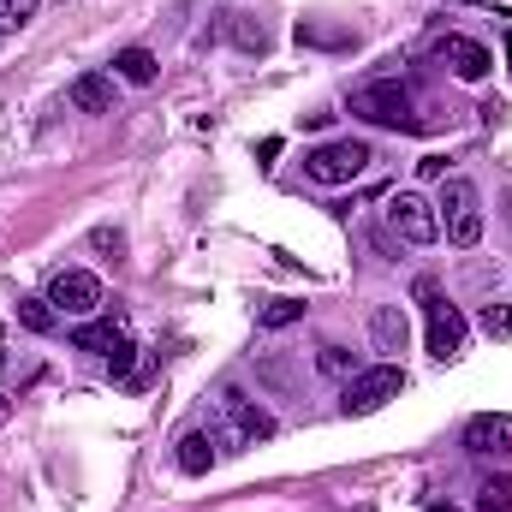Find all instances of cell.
<instances>
[{
  "mask_svg": "<svg viewBox=\"0 0 512 512\" xmlns=\"http://www.w3.org/2000/svg\"><path fill=\"white\" fill-rule=\"evenodd\" d=\"M54 316H60V310H54L48 298H18V322H24L30 334H48V328H54Z\"/></svg>",
  "mask_w": 512,
  "mask_h": 512,
  "instance_id": "2e32d148",
  "label": "cell"
},
{
  "mask_svg": "<svg viewBox=\"0 0 512 512\" xmlns=\"http://www.w3.org/2000/svg\"><path fill=\"white\" fill-rule=\"evenodd\" d=\"M36 12H42V0H0V36L6 30H24Z\"/></svg>",
  "mask_w": 512,
  "mask_h": 512,
  "instance_id": "44dd1931",
  "label": "cell"
},
{
  "mask_svg": "<svg viewBox=\"0 0 512 512\" xmlns=\"http://www.w3.org/2000/svg\"><path fill=\"white\" fill-rule=\"evenodd\" d=\"M209 435H215V447H221V453H245V447H256V441H268V435H274V417L256 405L251 393L227 387V393H221V423H215Z\"/></svg>",
  "mask_w": 512,
  "mask_h": 512,
  "instance_id": "6da1fadb",
  "label": "cell"
},
{
  "mask_svg": "<svg viewBox=\"0 0 512 512\" xmlns=\"http://www.w3.org/2000/svg\"><path fill=\"white\" fill-rule=\"evenodd\" d=\"M387 221L405 245H435L441 239V221H435V203H423L417 191H393L387 197Z\"/></svg>",
  "mask_w": 512,
  "mask_h": 512,
  "instance_id": "52a82bcc",
  "label": "cell"
},
{
  "mask_svg": "<svg viewBox=\"0 0 512 512\" xmlns=\"http://www.w3.org/2000/svg\"><path fill=\"white\" fill-rule=\"evenodd\" d=\"M48 304H54L60 316H90V310L102 304V280H96L90 268H60L54 286H48Z\"/></svg>",
  "mask_w": 512,
  "mask_h": 512,
  "instance_id": "ba28073f",
  "label": "cell"
},
{
  "mask_svg": "<svg viewBox=\"0 0 512 512\" xmlns=\"http://www.w3.org/2000/svg\"><path fill=\"white\" fill-rule=\"evenodd\" d=\"M417 173H423V179H447V161H441V155H423Z\"/></svg>",
  "mask_w": 512,
  "mask_h": 512,
  "instance_id": "cb8c5ba5",
  "label": "cell"
},
{
  "mask_svg": "<svg viewBox=\"0 0 512 512\" xmlns=\"http://www.w3.org/2000/svg\"><path fill=\"white\" fill-rule=\"evenodd\" d=\"M108 376H114V382H131V376H137V346H131L126 334H120L114 352H108Z\"/></svg>",
  "mask_w": 512,
  "mask_h": 512,
  "instance_id": "7402d4cb",
  "label": "cell"
},
{
  "mask_svg": "<svg viewBox=\"0 0 512 512\" xmlns=\"http://www.w3.org/2000/svg\"><path fill=\"white\" fill-rule=\"evenodd\" d=\"M120 334H126L120 322H78V328H72V346H78V352H114Z\"/></svg>",
  "mask_w": 512,
  "mask_h": 512,
  "instance_id": "5bb4252c",
  "label": "cell"
},
{
  "mask_svg": "<svg viewBox=\"0 0 512 512\" xmlns=\"http://www.w3.org/2000/svg\"><path fill=\"white\" fill-rule=\"evenodd\" d=\"M209 465H215V435L209 429H185L179 435V471L185 477H203Z\"/></svg>",
  "mask_w": 512,
  "mask_h": 512,
  "instance_id": "4fadbf2b",
  "label": "cell"
},
{
  "mask_svg": "<svg viewBox=\"0 0 512 512\" xmlns=\"http://www.w3.org/2000/svg\"><path fill=\"white\" fill-rule=\"evenodd\" d=\"M370 161H376V155H370L364 137H334V143H316V149L304 155V173H310L316 185H352V179H364Z\"/></svg>",
  "mask_w": 512,
  "mask_h": 512,
  "instance_id": "277c9868",
  "label": "cell"
},
{
  "mask_svg": "<svg viewBox=\"0 0 512 512\" xmlns=\"http://www.w3.org/2000/svg\"><path fill=\"white\" fill-rule=\"evenodd\" d=\"M114 72H120L126 84H155V72H161V66H155V54H149V48H120V54H114Z\"/></svg>",
  "mask_w": 512,
  "mask_h": 512,
  "instance_id": "9a60e30c",
  "label": "cell"
},
{
  "mask_svg": "<svg viewBox=\"0 0 512 512\" xmlns=\"http://www.w3.org/2000/svg\"><path fill=\"white\" fill-rule=\"evenodd\" d=\"M477 328H483L489 340H512V310L507 304H483V310H477Z\"/></svg>",
  "mask_w": 512,
  "mask_h": 512,
  "instance_id": "d6986e66",
  "label": "cell"
},
{
  "mask_svg": "<svg viewBox=\"0 0 512 512\" xmlns=\"http://www.w3.org/2000/svg\"><path fill=\"white\" fill-rule=\"evenodd\" d=\"M274 155H280V137H262V143H256V161H262V167H268V161H274Z\"/></svg>",
  "mask_w": 512,
  "mask_h": 512,
  "instance_id": "d4e9b609",
  "label": "cell"
},
{
  "mask_svg": "<svg viewBox=\"0 0 512 512\" xmlns=\"http://www.w3.org/2000/svg\"><path fill=\"white\" fill-rule=\"evenodd\" d=\"M66 102H72L78 114H114V78H108V72H84V78H72Z\"/></svg>",
  "mask_w": 512,
  "mask_h": 512,
  "instance_id": "8fae6325",
  "label": "cell"
},
{
  "mask_svg": "<svg viewBox=\"0 0 512 512\" xmlns=\"http://www.w3.org/2000/svg\"><path fill=\"white\" fill-rule=\"evenodd\" d=\"M298 316H304V304H298V298H274V304H262V310H256V322H262V328H292Z\"/></svg>",
  "mask_w": 512,
  "mask_h": 512,
  "instance_id": "e0dca14e",
  "label": "cell"
},
{
  "mask_svg": "<svg viewBox=\"0 0 512 512\" xmlns=\"http://www.w3.org/2000/svg\"><path fill=\"white\" fill-rule=\"evenodd\" d=\"M6 417H12V399H6V393H0V429H6Z\"/></svg>",
  "mask_w": 512,
  "mask_h": 512,
  "instance_id": "484cf974",
  "label": "cell"
},
{
  "mask_svg": "<svg viewBox=\"0 0 512 512\" xmlns=\"http://www.w3.org/2000/svg\"><path fill=\"white\" fill-rule=\"evenodd\" d=\"M477 512H512V477H495V483H483V495H477Z\"/></svg>",
  "mask_w": 512,
  "mask_h": 512,
  "instance_id": "603a6c76",
  "label": "cell"
},
{
  "mask_svg": "<svg viewBox=\"0 0 512 512\" xmlns=\"http://www.w3.org/2000/svg\"><path fill=\"white\" fill-rule=\"evenodd\" d=\"M227 30H233V42H239L245 54H262V48H268V36H262V24H251L245 12H233V18H227Z\"/></svg>",
  "mask_w": 512,
  "mask_h": 512,
  "instance_id": "ac0fdd59",
  "label": "cell"
},
{
  "mask_svg": "<svg viewBox=\"0 0 512 512\" xmlns=\"http://www.w3.org/2000/svg\"><path fill=\"white\" fill-rule=\"evenodd\" d=\"M423 512H459V507L453 501H435V507H423Z\"/></svg>",
  "mask_w": 512,
  "mask_h": 512,
  "instance_id": "4316f807",
  "label": "cell"
},
{
  "mask_svg": "<svg viewBox=\"0 0 512 512\" xmlns=\"http://www.w3.org/2000/svg\"><path fill=\"white\" fill-rule=\"evenodd\" d=\"M316 370H322V376H358V358H352L346 346H322V352H316Z\"/></svg>",
  "mask_w": 512,
  "mask_h": 512,
  "instance_id": "ffe728a7",
  "label": "cell"
},
{
  "mask_svg": "<svg viewBox=\"0 0 512 512\" xmlns=\"http://www.w3.org/2000/svg\"><path fill=\"white\" fill-rule=\"evenodd\" d=\"M399 387H405V376H399L393 364L358 370V376L346 382V393H340V411H346V417H370V411H382L387 399H399Z\"/></svg>",
  "mask_w": 512,
  "mask_h": 512,
  "instance_id": "8992f818",
  "label": "cell"
},
{
  "mask_svg": "<svg viewBox=\"0 0 512 512\" xmlns=\"http://www.w3.org/2000/svg\"><path fill=\"white\" fill-rule=\"evenodd\" d=\"M465 447H471L477 459L512 453V411H483V417H471V423H465Z\"/></svg>",
  "mask_w": 512,
  "mask_h": 512,
  "instance_id": "30bf717a",
  "label": "cell"
},
{
  "mask_svg": "<svg viewBox=\"0 0 512 512\" xmlns=\"http://www.w3.org/2000/svg\"><path fill=\"white\" fill-rule=\"evenodd\" d=\"M0 370H6V358H0Z\"/></svg>",
  "mask_w": 512,
  "mask_h": 512,
  "instance_id": "f1b7e54d",
  "label": "cell"
},
{
  "mask_svg": "<svg viewBox=\"0 0 512 512\" xmlns=\"http://www.w3.org/2000/svg\"><path fill=\"white\" fill-rule=\"evenodd\" d=\"M370 340H376V352H405L411 328H405V310H399V304H382V310L370 316Z\"/></svg>",
  "mask_w": 512,
  "mask_h": 512,
  "instance_id": "7c38bea8",
  "label": "cell"
},
{
  "mask_svg": "<svg viewBox=\"0 0 512 512\" xmlns=\"http://www.w3.org/2000/svg\"><path fill=\"white\" fill-rule=\"evenodd\" d=\"M417 298H423V310H429V352H435L441 364H453V358L465 352V316L435 292V280H417Z\"/></svg>",
  "mask_w": 512,
  "mask_h": 512,
  "instance_id": "5b68a950",
  "label": "cell"
},
{
  "mask_svg": "<svg viewBox=\"0 0 512 512\" xmlns=\"http://www.w3.org/2000/svg\"><path fill=\"white\" fill-rule=\"evenodd\" d=\"M507 60H512V30H507Z\"/></svg>",
  "mask_w": 512,
  "mask_h": 512,
  "instance_id": "83f0119b",
  "label": "cell"
},
{
  "mask_svg": "<svg viewBox=\"0 0 512 512\" xmlns=\"http://www.w3.org/2000/svg\"><path fill=\"white\" fill-rule=\"evenodd\" d=\"M435 221L447 227V239L459 251L483 245V197L471 179H441V197H435Z\"/></svg>",
  "mask_w": 512,
  "mask_h": 512,
  "instance_id": "7a4b0ae2",
  "label": "cell"
},
{
  "mask_svg": "<svg viewBox=\"0 0 512 512\" xmlns=\"http://www.w3.org/2000/svg\"><path fill=\"white\" fill-rule=\"evenodd\" d=\"M435 60H441L453 78H465V84H483V78L495 72V54H489L483 42H471V36H441V42H435Z\"/></svg>",
  "mask_w": 512,
  "mask_h": 512,
  "instance_id": "9c48e42d",
  "label": "cell"
},
{
  "mask_svg": "<svg viewBox=\"0 0 512 512\" xmlns=\"http://www.w3.org/2000/svg\"><path fill=\"white\" fill-rule=\"evenodd\" d=\"M352 114L370 120V126H393V131H417V108H411V90L399 78H376V84H358L352 90Z\"/></svg>",
  "mask_w": 512,
  "mask_h": 512,
  "instance_id": "3957f363",
  "label": "cell"
}]
</instances>
